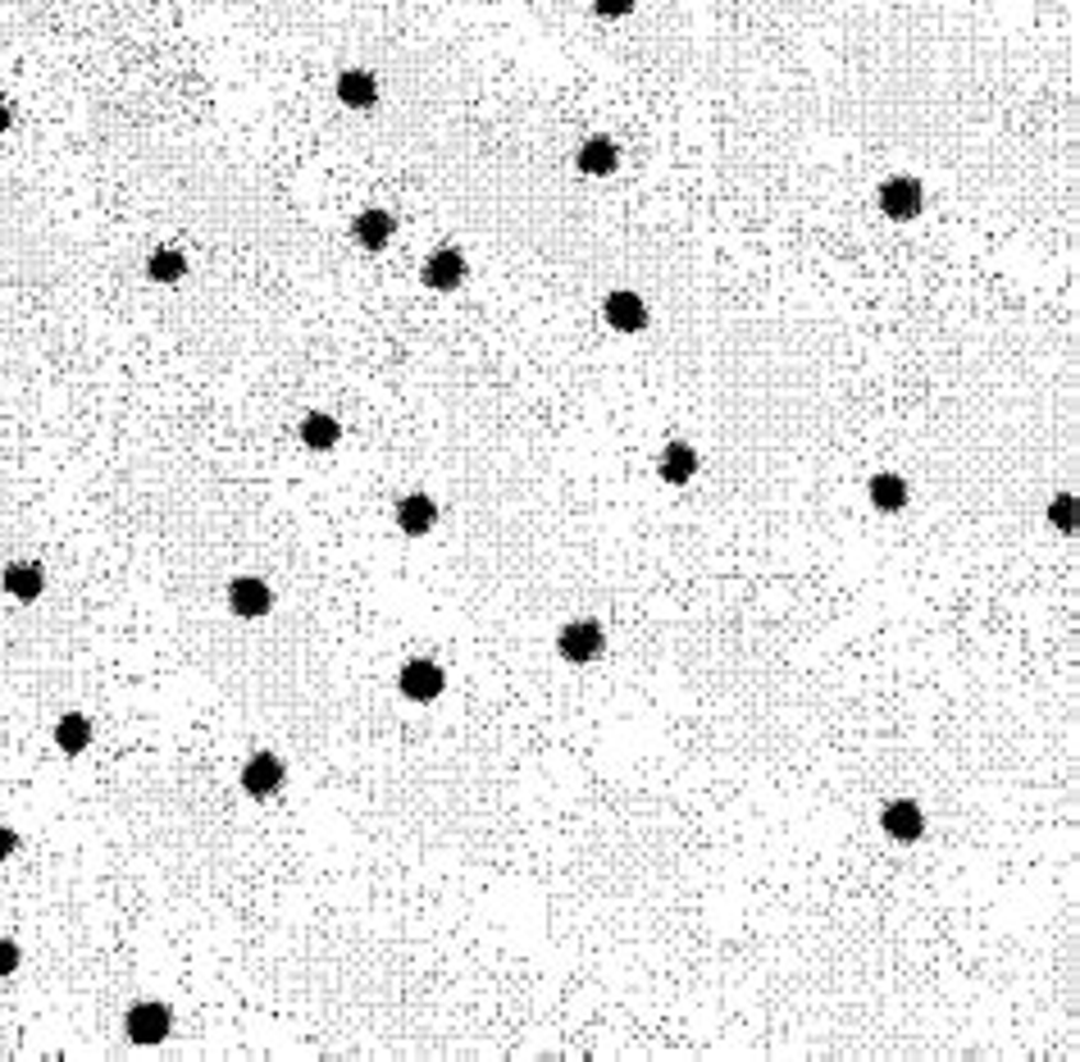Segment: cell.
Masks as SVG:
<instances>
[{"instance_id":"obj_1","label":"cell","mask_w":1080,"mask_h":1062,"mask_svg":"<svg viewBox=\"0 0 1080 1062\" xmlns=\"http://www.w3.org/2000/svg\"><path fill=\"white\" fill-rule=\"evenodd\" d=\"M123 1030H129V1040L142 1044V1049H156L169 1040L174 1030V1008L160 1004V998H146V1004H133L129 1017H123Z\"/></svg>"},{"instance_id":"obj_2","label":"cell","mask_w":1080,"mask_h":1062,"mask_svg":"<svg viewBox=\"0 0 1080 1062\" xmlns=\"http://www.w3.org/2000/svg\"><path fill=\"white\" fill-rule=\"evenodd\" d=\"M397 689H401V697H407V703H438L443 689H447V675H443V666H438V661L415 657V661L401 666Z\"/></svg>"},{"instance_id":"obj_3","label":"cell","mask_w":1080,"mask_h":1062,"mask_svg":"<svg viewBox=\"0 0 1080 1062\" xmlns=\"http://www.w3.org/2000/svg\"><path fill=\"white\" fill-rule=\"evenodd\" d=\"M921 205H925V188H921V178L899 174V178H889V183H880V210H884L889 220L908 224V220H916V215H921Z\"/></svg>"},{"instance_id":"obj_4","label":"cell","mask_w":1080,"mask_h":1062,"mask_svg":"<svg viewBox=\"0 0 1080 1062\" xmlns=\"http://www.w3.org/2000/svg\"><path fill=\"white\" fill-rule=\"evenodd\" d=\"M602 648H606V634H602L598 621H570V625L561 629V639H557V652H561L566 661H575V666L598 661Z\"/></svg>"},{"instance_id":"obj_5","label":"cell","mask_w":1080,"mask_h":1062,"mask_svg":"<svg viewBox=\"0 0 1080 1062\" xmlns=\"http://www.w3.org/2000/svg\"><path fill=\"white\" fill-rule=\"evenodd\" d=\"M283 780H288V767H283V757H279V752H256L252 762L242 767V789H246L252 798L279 794Z\"/></svg>"},{"instance_id":"obj_6","label":"cell","mask_w":1080,"mask_h":1062,"mask_svg":"<svg viewBox=\"0 0 1080 1062\" xmlns=\"http://www.w3.org/2000/svg\"><path fill=\"white\" fill-rule=\"evenodd\" d=\"M466 275H470V265H466V256H460L456 247H438L434 256L424 260V269H420L424 288H434V292H456L460 283H466Z\"/></svg>"},{"instance_id":"obj_7","label":"cell","mask_w":1080,"mask_h":1062,"mask_svg":"<svg viewBox=\"0 0 1080 1062\" xmlns=\"http://www.w3.org/2000/svg\"><path fill=\"white\" fill-rule=\"evenodd\" d=\"M229 606H233V616H242V621H260V616H269L274 593H269V584L260 580V574H237V580L229 584Z\"/></svg>"},{"instance_id":"obj_8","label":"cell","mask_w":1080,"mask_h":1062,"mask_svg":"<svg viewBox=\"0 0 1080 1062\" xmlns=\"http://www.w3.org/2000/svg\"><path fill=\"white\" fill-rule=\"evenodd\" d=\"M880 826H884V835H889L893 843H916V839L925 835V812H921V803L899 798V803H889V807L880 812Z\"/></svg>"},{"instance_id":"obj_9","label":"cell","mask_w":1080,"mask_h":1062,"mask_svg":"<svg viewBox=\"0 0 1080 1062\" xmlns=\"http://www.w3.org/2000/svg\"><path fill=\"white\" fill-rule=\"evenodd\" d=\"M602 315H606V324L615 328V333H643L647 328V301L638 297V292H611L606 297V306H602Z\"/></svg>"},{"instance_id":"obj_10","label":"cell","mask_w":1080,"mask_h":1062,"mask_svg":"<svg viewBox=\"0 0 1080 1062\" xmlns=\"http://www.w3.org/2000/svg\"><path fill=\"white\" fill-rule=\"evenodd\" d=\"M438 525V502L428 493H407L397 502V529L411 534V538H424L428 529Z\"/></svg>"},{"instance_id":"obj_11","label":"cell","mask_w":1080,"mask_h":1062,"mask_svg":"<svg viewBox=\"0 0 1080 1062\" xmlns=\"http://www.w3.org/2000/svg\"><path fill=\"white\" fill-rule=\"evenodd\" d=\"M0 589H5L10 597H19V602H37L46 593V570L37 561H10L5 570H0Z\"/></svg>"},{"instance_id":"obj_12","label":"cell","mask_w":1080,"mask_h":1062,"mask_svg":"<svg viewBox=\"0 0 1080 1062\" xmlns=\"http://www.w3.org/2000/svg\"><path fill=\"white\" fill-rule=\"evenodd\" d=\"M337 101H343L347 110H375V101H379V78L369 74V69H343L337 74Z\"/></svg>"},{"instance_id":"obj_13","label":"cell","mask_w":1080,"mask_h":1062,"mask_svg":"<svg viewBox=\"0 0 1080 1062\" xmlns=\"http://www.w3.org/2000/svg\"><path fill=\"white\" fill-rule=\"evenodd\" d=\"M575 165H579V174H589V178H611L615 169H621V146H615L611 137H589L575 150Z\"/></svg>"},{"instance_id":"obj_14","label":"cell","mask_w":1080,"mask_h":1062,"mask_svg":"<svg viewBox=\"0 0 1080 1062\" xmlns=\"http://www.w3.org/2000/svg\"><path fill=\"white\" fill-rule=\"evenodd\" d=\"M392 233H397V220L388 215V210H360L356 224H352V237L360 242L365 251H383L392 242Z\"/></svg>"},{"instance_id":"obj_15","label":"cell","mask_w":1080,"mask_h":1062,"mask_svg":"<svg viewBox=\"0 0 1080 1062\" xmlns=\"http://www.w3.org/2000/svg\"><path fill=\"white\" fill-rule=\"evenodd\" d=\"M657 474L680 489V483H689V479L698 474V451H693L689 443H680V438L666 443V447H661V461H657Z\"/></svg>"},{"instance_id":"obj_16","label":"cell","mask_w":1080,"mask_h":1062,"mask_svg":"<svg viewBox=\"0 0 1080 1062\" xmlns=\"http://www.w3.org/2000/svg\"><path fill=\"white\" fill-rule=\"evenodd\" d=\"M867 493H871V506H876V511H884V515L903 511V506H908V498H912L903 474H876V479L867 483Z\"/></svg>"},{"instance_id":"obj_17","label":"cell","mask_w":1080,"mask_h":1062,"mask_svg":"<svg viewBox=\"0 0 1080 1062\" xmlns=\"http://www.w3.org/2000/svg\"><path fill=\"white\" fill-rule=\"evenodd\" d=\"M337 438H343V424H337L333 415L311 411V415L301 420V443L311 447V451H333V447H337Z\"/></svg>"},{"instance_id":"obj_18","label":"cell","mask_w":1080,"mask_h":1062,"mask_svg":"<svg viewBox=\"0 0 1080 1062\" xmlns=\"http://www.w3.org/2000/svg\"><path fill=\"white\" fill-rule=\"evenodd\" d=\"M55 744H59V752H69V757L87 752V744H91V720H87L82 712L59 716V720H55Z\"/></svg>"},{"instance_id":"obj_19","label":"cell","mask_w":1080,"mask_h":1062,"mask_svg":"<svg viewBox=\"0 0 1080 1062\" xmlns=\"http://www.w3.org/2000/svg\"><path fill=\"white\" fill-rule=\"evenodd\" d=\"M146 275H151V283H182V275H188V256H182L178 247H160L156 256L146 260Z\"/></svg>"},{"instance_id":"obj_20","label":"cell","mask_w":1080,"mask_h":1062,"mask_svg":"<svg viewBox=\"0 0 1080 1062\" xmlns=\"http://www.w3.org/2000/svg\"><path fill=\"white\" fill-rule=\"evenodd\" d=\"M1048 521H1054L1062 534H1071V529H1076V498H1071V493H1062V498L1048 502Z\"/></svg>"},{"instance_id":"obj_21","label":"cell","mask_w":1080,"mask_h":1062,"mask_svg":"<svg viewBox=\"0 0 1080 1062\" xmlns=\"http://www.w3.org/2000/svg\"><path fill=\"white\" fill-rule=\"evenodd\" d=\"M19 944H14V939H5V935H0V976H14V971H19Z\"/></svg>"},{"instance_id":"obj_22","label":"cell","mask_w":1080,"mask_h":1062,"mask_svg":"<svg viewBox=\"0 0 1080 1062\" xmlns=\"http://www.w3.org/2000/svg\"><path fill=\"white\" fill-rule=\"evenodd\" d=\"M634 5H638V0H593V10L602 19H625V14H634Z\"/></svg>"},{"instance_id":"obj_23","label":"cell","mask_w":1080,"mask_h":1062,"mask_svg":"<svg viewBox=\"0 0 1080 1062\" xmlns=\"http://www.w3.org/2000/svg\"><path fill=\"white\" fill-rule=\"evenodd\" d=\"M19 853V830H10V826H0V862H10Z\"/></svg>"},{"instance_id":"obj_24","label":"cell","mask_w":1080,"mask_h":1062,"mask_svg":"<svg viewBox=\"0 0 1080 1062\" xmlns=\"http://www.w3.org/2000/svg\"><path fill=\"white\" fill-rule=\"evenodd\" d=\"M10 124H14V110H10V101H5V97H0V137L10 133Z\"/></svg>"}]
</instances>
